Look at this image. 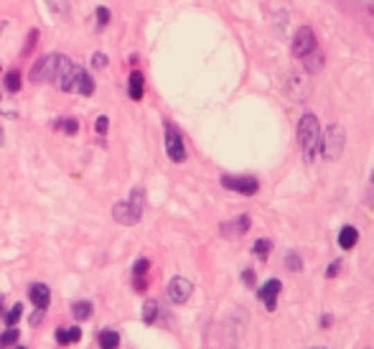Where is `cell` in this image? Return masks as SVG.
<instances>
[{"label": "cell", "mask_w": 374, "mask_h": 349, "mask_svg": "<svg viewBox=\"0 0 374 349\" xmlns=\"http://www.w3.org/2000/svg\"><path fill=\"white\" fill-rule=\"evenodd\" d=\"M166 294H168V298H171V303H176V306H181V303H186L188 298H191V294H194V283L188 280V278H181L176 276L168 283V288H166Z\"/></svg>", "instance_id": "obj_9"}, {"label": "cell", "mask_w": 374, "mask_h": 349, "mask_svg": "<svg viewBox=\"0 0 374 349\" xmlns=\"http://www.w3.org/2000/svg\"><path fill=\"white\" fill-rule=\"evenodd\" d=\"M120 344H123V339H120L117 329H100V334H97V347L100 349H120Z\"/></svg>", "instance_id": "obj_17"}, {"label": "cell", "mask_w": 374, "mask_h": 349, "mask_svg": "<svg viewBox=\"0 0 374 349\" xmlns=\"http://www.w3.org/2000/svg\"><path fill=\"white\" fill-rule=\"evenodd\" d=\"M285 92H288L293 100L303 102L305 97H308V82H305L301 74H288V87H285Z\"/></svg>", "instance_id": "obj_15"}, {"label": "cell", "mask_w": 374, "mask_h": 349, "mask_svg": "<svg viewBox=\"0 0 374 349\" xmlns=\"http://www.w3.org/2000/svg\"><path fill=\"white\" fill-rule=\"evenodd\" d=\"M71 316L77 321H89L94 316V303L92 301H74L71 303Z\"/></svg>", "instance_id": "obj_19"}, {"label": "cell", "mask_w": 374, "mask_h": 349, "mask_svg": "<svg viewBox=\"0 0 374 349\" xmlns=\"http://www.w3.org/2000/svg\"><path fill=\"white\" fill-rule=\"evenodd\" d=\"M44 319H46V311L36 309V311L31 314V316H28V324H31V326H39L41 321H44Z\"/></svg>", "instance_id": "obj_35"}, {"label": "cell", "mask_w": 374, "mask_h": 349, "mask_svg": "<svg viewBox=\"0 0 374 349\" xmlns=\"http://www.w3.org/2000/svg\"><path fill=\"white\" fill-rule=\"evenodd\" d=\"M316 48H319V41H316V33H313V28H311V26H301V28L296 31V36H293V46H290L293 56L303 62L305 56L313 54Z\"/></svg>", "instance_id": "obj_6"}, {"label": "cell", "mask_w": 374, "mask_h": 349, "mask_svg": "<svg viewBox=\"0 0 374 349\" xmlns=\"http://www.w3.org/2000/svg\"><path fill=\"white\" fill-rule=\"evenodd\" d=\"M303 66L308 74H319L321 69H323V54H321V48H316L313 54H308L303 59Z\"/></svg>", "instance_id": "obj_21"}, {"label": "cell", "mask_w": 374, "mask_h": 349, "mask_svg": "<svg viewBox=\"0 0 374 349\" xmlns=\"http://www.w3.org/2000/svg\"><path fill=\"white\" fill-rule=\"evenodd\" d=\"M311 349H328V347H311Z\"/></svg>", "instance_id": "obj_42"}, {"label": "cell", "mask_w": 374, "mask_h": 349, "mask_svg": "<svg viewBox=\"0 0 374 349\" xmlns=\"http://www.w3.org/2000/svg\"><path fill=\"white\" fill-rule=\"evenodd\" d=\"M127 95H130V100L133 102H141L143 95H145V77H143V72H130V77H127Z\"/></svg>", "instance_id": "obj_16"}, {"label": "cell", "mask_w": 374, "mask_h": 349, "mask_svg": "<svg viewBox=\"0 0 374 349\" xmlns=\"http://www.w3.org/2000/svg\"><path fill=\"white\" fill-rule=\"evenodd\" d=\"M280 288H283V283L278 280V278H270L267 283H262V286L258 288V298H260L262 303H265L267 311H275V303H278Z\"/></svg>", "instance_id": "obj_11"}, {"label": "cell", "mask_w": 374, "mask_h": 349, "mask_svg": "<svg viewBox=\"0 0 374 349\" xmlns=\"http://www.w3.org/2000/svg\"><path fill=\"white\" fill-rule=\"evenodd\" d=\"M366 202H369V206L374 209V171H372V179H369V191H366Z\"/></svg>", "instance_id": "obj_38"}, {"label": "cell", "mask_w": 374, "mask_h": 349, "mask_svg": "<svg viewBox=\"0 0 374 349\" xmlns=\"http://www.w3.org/2000/svg\"><path fill=\"white\" fill-rule=\"evenodd\" d=\"M331 324H334V319L328 316V314H323V316H321V326H323V329H328Z\"/></svg>", "instance_id": "obj_39"}, {"label": "cell", "mask_w": 374, "mask_h": 349, "mask_svg": "<svg viewBox=\"0 0 374 349\" xmlns=\"http://www.w3.org/2000/svg\"><path fill=\"white\" fill-rule=\"evenodd\" d=\"M270 250H273V242H270V240H258V242L252 245V255L260 258V260H267V258H270Z\"/></svg>", "instance_id": "obj_27"}, {"label": "cell", "mask_w": 374, "mask_h": 349, "mask_svg": "<svg viewBox=\"0 0 374 349\" xmlns=\"http://www.w3.org/2000/svg\"><path fill=\"white\" fill-rule=\"evenodd\" d=\"M16 349H31V347H16Z\"/></svg>", "instance_id": "obj_43"}, {"label": "cell", "mask_w": 374, "mask_h": 349, "mask_svg": "<svg viewBox=\"0 0 374 349\" xmlns=\"http://www.w3.org/2000/svg\"><path fill=\"white\" fill-rule=\"evenodd\" d=\"M94 18H97V28H105L109 24V18H112V13H109V8L100 6V8L94 10Z\"/></svg>", "instance_id": "obj_29"}, {"label": "cell", "mask_w": 374, "mask_h": 349, "mask_svg": "<svg viewBox=\"0 0 374 349\" xmlns=\"http://www.w3.org/2000/svg\"><path fill=\"white\" fill-rule=\"evenodd\" d=\"M77 95H82V97H92L94 95V80H92V74H89V72L82 74L79 87H77Z\"/></svg>", "instance_id": "obj_26"}, {"label": "cell", "mask_w": 374, "mask_h": 349, "mask_svg": "<svg viewBox=\"0 0 374 349\" xmlns=\"http://www.w3.org/2000/svg\"><path fill=\"white\" fill-rule=\"evenodd\" d=\"M54 339H56V344H62V347L79 344V341H82V329H79V326H56Z\"/></svg>", "instance_id": "obj_14"}, {"label": "cell", "mask_w": 374, "mask_h": 349, "mask_svg": "<svg viewBox=\"0 0 374 349\" xmlns=\"http://www.w3.org/2000/svg\"><path fill=\"white\" fill-rule=\"evenodd\" d=\"M6 316V296L0 294V319Z\"/></svg>", "instance_id": "obj_40"}, {"label": "cell", "mask_w": 374, "mask_h": 349, "mask_svg": "<svg viewBox=\"0 0 374 349\" xmlns=\"http://www.w3.org/2000/svg\"><path fill=\"white\" fill-rule=\"evenodd\" d=\"M18 339H21V332H18L16 326H10V329H6V332L0 334V349H10V347H16Z\"/></svg>", "instance_id": "obj_24"}, {"label": "cell", "mask_w": 374, "mask_h": 349, "mask_svg": "<svg viewBox=\"0 0 374 349\" xmlns=\"http://www.w3.org/2000/svg\"><path fill=\"white\" fill-rule=\"evenodd\" d=\"M28 298H31V303L36 309L48 311V306H51V288H48L46 283H33V286L28 288Z\"/></svg>", "instance_id": "obj_13"}, {"label": "cell", "mask_w": 374, "mask_h": 349, "mask_svg": "<svg viewBox=\"0 0 374 349\" xmlns=\"http://www.w3.org/2000/svg\"><path fill=\"white\" fill-rule=\"evenodd\" d=\"M3 141H6V133H3V127H0V143H3Z\"/></svg>", "instance_id": "obj_41"}, {"label": "cell", "mask_w": 374, "mask_h": 349, "mask_svg": "<svg viewBox=\"0 0 374 349\" xmlns=\"http://www.w3.org/2000/svg\"><path fill=\"white\" fill-rule=\"evenodd\" d=\"M249 227H252V220H249V215H240V217H234L232 222L219 224V232H222L224 238H242V235H247Z\"/></svg>", "instance_id": "obj_12"}, {"label": "cell", "mask_w": 374, "mask_h": 349, "mask_svg": "<svg viewBox=\"0 0 374 349\" xmlns=\"http://www.w3.org/2000/svg\"><path fill=\"white\" fill-rule=\"evenodd\" d=\"M143 209H145V191H143L141 186H135V189L130 191V197L125 199V202H117V204L112 206V217H115L117 224L133 227V224L141 222Z\"/></svg>", "instance_id": "obj_2"}, {"label": "cell", "mask_w": 374, "mask_h": 349, "mask_svg": "<svg viewBox=\"0 0 374 349\" xmlns=\"http://www.w3.org/2000/svg\"><path fill=\"white\" fill-rule=\"evenodd\" d=\"M321 123L319 118L313 115V112H305L303 118L298 120V145H301V153H303L305 163H313V161L319 159L321 153Z\"/></svg>", "instance_id": "obj_1"}, {"label": "cell", "mask_w": 374, "mask_h": 349, "mask_svg": "<svg viewBox=\"0 0 374 349\" xmlns=\"http://www.w3.org/2000/svg\"><path fill=\"white\" fill-rule=\"evenodd\" d=\"M36 41H39V31L33 28V31H28V41H26V46H24V51H21V54H24V56L31 54L33 46H36Z\"/></svg>", "instance_id": "obj_31"}, {"label": "cell", "mask_w": 374, "mask_h": 349, "mask_svg": "<svg viewBox=\"0 0 374 349\" xmlns=\"http://www.w3.org/2000/svg\"><path fill=\"white\" fill-rule=\"evenodd\" d=\"M54 127H56V130H62L64 135H77L79 133V120H74V118L56 120Z\"/></svg>", "instance_id": "obj_25"}, {"label": "cell", "mask_w": 374, "mask_h": 349, "mask_svg": "<svg viewBox=\"0 0 374 349\" xmlns=\"http://www.w3.org/2000/svg\"><path fill=\"white\" fill-rule=\"evenodd\" d=\"M285 268H288L290 273H298V270H303V260H301V255L290 250V253L285 255Z\"/></svg>", "instance_id": "obj_28"}, {"label": "cell", "mask_w": 374, "mask_h": 349, "mask_svg": "<svg viewBox=\"0 0 374 349\" xmlns=\"http://www.w3.org/2000/svg\"><path fill=\"white\" fill-rule=\"evenodd\" d=\"M148 270H150V260L148 258H138L133 262V270H130V280H133L135 294H145L148 291Z\"/></svg>", "instance_id": "obj_10"}, {"label": "cell", "mask_w": 374, "mask_h": 349, "mask_svg": "<svg viewBox=\"0 0 374 349\" xmlns=\"http://www.w3.org/2000/svg\"><path fill=\"white\" fill-rule=\"evenodd\" d=\"M107 130H109L107 115H100V118L94 120V133H97V135H107Z\"/></svg>", "instance_id": "obj_30"}, {"label": "cell", "mask_w": 374, "mask_h": 349, "mask_svg": "<svg viewBox=\"0 0 374 349\" xmlns=\"http://www.w3.org/2000/svg\"><path fill=\"white\" fill-rule=\"evenodd\" d=\"M359 242V230L357 227H351V224H346V227H341L339 230V247L341 250H354Z\"/></svg>", "instance_id": "obj_18"}, {"label": "cell", "mask_w": 374, "mask_h": 349, "mask_svg": "<svg viewBox=\"0 0 374 349\" xmlns=\"http://www.w3.org/2000/svg\"><path fill=\"white\" fill-rule=\"evenodd\" d=\"M344 6L362 21L366 33L374 39V0H344Z\"/></svg>", "instance_id": "obj_8"}, {"label": "cell", "mask_w": 374, "mask_h": 349, "mask_svg": "<svg viewBox=\"0 0 374 349\" xmlns=\"http://www.w3.org/2000/svg\"><path fill=\"white\" fill-rule=\"evenodd\" d=\"M3 87H6V92H10V95H16V92H21V87H24L21 72H18V69H10V72L6 74V80H3Z\"/></svg>", "instance_id": "obj_22"}, {"label": "cell", "mask_w": 374, "mask_h": 349, "mask_svg": "<svg viewBox=\"0 0 374 349\" xmlns=\"http://www.w3.org/2000/svg\"><path fill=\"white\" fill-rule=\"evenodd\" d=\"M242 280H244V286H249V288L255 286V270H252V268L242 270Z\"/></svg>", "instance_id": "obj_36"}, {"label": "cell", "mask_w": 374, "mask_h": 349, "mask_svg": "<svg viewBox=\"0 0 374 349\" xmlns=\"http://www.w3.org/2000/svg\"><path fill=\"white\" fill-rule=\"evenodd\" d=\"M161 316V306H158L156 298H148V301L143 303V324L145 326H153Z\"/></svg>", "instance_id": "obj_20"}, {"label": "cell", "mask_w": 374, "mask_h": 349, "mask_svg": "<svg viewBox=\"0 0 374 349\" xmlns=\"http://www.w3.org/2000/svg\"><path fill=\"white\" fill-rule=\"evenodd\" d=\"M344 143H346V130L341 125H328L323 133H321V153L326 161H336L341 159L344 153Z\"/></svg>", "instance_id": "obj_3"}, {"label": "cell", "mask_w": 374, "mask_h": 349, "mask_svg": "<svg viewBox=\"0 0 374 349\" xmlns=\"http://www.w3.org/2000/svg\"><path fill=\"white\" fill-rule=\"evenodd\" d=\"M24 311H26V306H24V301H18V303H13L10 309H6V316H3V321H6V326H16L21 319H24Z\"/></svg>", "instance_id": "obj_23"}, {"label": "cell", "mask_w": 374, "mask_h": 349, "mask_svg": "<svg viewBox=\"0 0 374 349\" xmlns=\"http://www.w3.org/2000/svg\"><path fill=\"white\" fill-rule=\"evenodd\" d=\"M341 273V260H334L331 265H328V270H326V278H336Z\"/></svg>", "instance_id": "obj_37"}, {"label": "cell", "mask_w": 374, "mask_h": 349, "mask_svg": "<svg viewBox=\"0 0 374 349\" xmlns=\"http://www.w3.org/2000/svg\"><path fill=\"white\" fill-rule=\"evenodd\" d=\"M107 62H109V59L102 54V51H94V54H92V66H94V69H105V66H107Z\"/></svg>", "instance_id": "obj_34"}, {"label": "cell", "mask_w": 374, "mask_h": 349, "mask_svg": "<svg viewBox=\"0 0 374 349\" xmlns=\"http://www.w3.org/2000/svg\"><path fill=\"white\" fill-rule=\"evenodd\" d=\"M222 186H224L226 191H237V194H242V197H255L260 191V181L255 179V176H229L224 174L222 179Z\"/></svg>", "instance_id": "obj_7"}, {"label": "cell", "mask_w": 374, "mask_h": 349, "mask_svg": "<svg viewBox=\"0 0 374 349\" xmlns=\"http://www.w3.org/2000/svg\"><path fill=\"white\" fill-rule=\"evenodd\" d=\"M59 64H62V54L41 56L39 62L31 66V72H28V80H31L33 84H41V82H54L56 74H59Z\"/></svg>", "instance_id": "obj_4"}, {"label": "cell", "mask_w": 374, "mask_h": 349, "mask_svg": "<svg viewBox=\"0 0 374 349\" xmlns=\"http://www.w3.org/2000/svg\"><path fill=\"white\" fill-rule=\"evenodd\" d=\"M0 115H8V118H16V115H18L16 107L3 100V89H0Z\"/></svg>", "instance_id": "obj_32"}, {"label": "cell", "mask_w": 374, "mask_h": 349, "mask_svg": "<svg viewBox=\"0 0 374 349\" xmlns=\"http://www.w3.org/2000/svg\"><path fill=\"white\" fill-rule=\"evenodd\" d=\"M46 3L56 13H69V0H46Z\"/></svg>", "instance_id": "obj_33"}, {"label": "cell", "mask_w": 374, "mask_h": 349, "mask_svg": "<svg viewBox=\"0 0 374 349\" xmlns=\"http://www.w3.org/2000/svg\"><path fill=\"white\" fill-rule=\"evenodd\" d=\"M163 143H166V156L173 163H184L186 161V143H184V135L173 123H163Z\"/></svg>", "instance_id": "obj_5"}]
</instances>
